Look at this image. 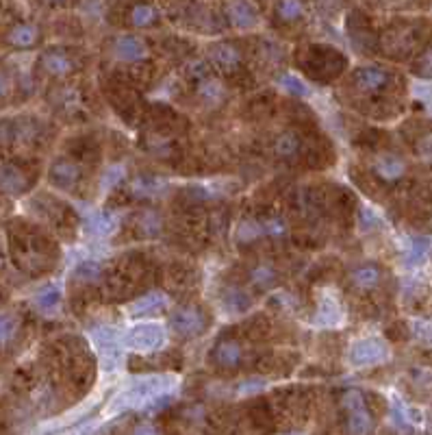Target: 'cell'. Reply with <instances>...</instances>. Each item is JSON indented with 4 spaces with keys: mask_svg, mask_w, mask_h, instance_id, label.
Segmentation results:
<instances>
[{
    "mask_svg": "<svg viewBox=\"0 0 432 435\" xmlns=\"http://www.w3.org/2000/svg\"><path fill=\"white\" fill-rule=\"evenodd\" d=\"M345 57L330 46H309L302 52V67L304 72L315 81H328L343 72Z\"/></svg>",
    "mask_w": 432,
    "mask_h": 435,
    "instance_id": "1",
    "label": "cell"
},
{
    "mask_svg": "<svg viewBox=\"0 0 432 435\" xmlns=\"http://www.w3.org/2000/svg\"><path fill=\"white\" fill-rule=\"evenodd\" d=\"M46 248H48V240L35 233V231H20L11 242L13 257H16L18 264L24 270H31V272L46 268L48 264Z\"/></svg>",
    "mask_w": 432,
    "mask_h": 435,
    "instance_id": "2",
    "label": "cell"
},
{
    "mask_svg": "<svg viewBox=\"0 0 432 435\" xmlns=\"http://www.w3.org/2000/svg\"><path fill=\"white\" fill-rule=\"evenodd\" d=\"M345 414V431L350 435H369L374 429V416L367 410L365 396L360 390H347L341 396Z\"/></svg>",
    "mask_w": 432,
    "mask_h": 435,
    "instance_id": "3",
    "label": "cell"
},
{
    "mask_svg": "<svg viewBox=\"0 0 432 435\" xmlns=\"http://www.w3.org/2000/svg\"><path fill=\"white\" fill-rule=\"evenodd\" d=\"M170 326H172V331L178 335V337H198L206 331V326H208V316H206V311L196 305V303H185V305H180L172 311V316H170Z\"/></svg>",
    "mask_w": 432,
    "mask_h": 435,
    "instance_id": "4",
    "label": "cell"
},
{
    "mask_svg": "<svg viewBox=\"0 0 432 435\" xmlns=\"http://www.w3.org/2000/svg\"><path fill=\"white\" fill-rule=\"evenodd\" d=\"M35 176L20 161H3L0 163V192L9 196H22L33 187Z\"/></svg>",
    "mask_w": 432,
    "mask_h": 435,
    "instance_id": "5",
    "label": "cell"
},
{
    "mask_svg": "<svg viewBox=\"0 0 432 435\" xmlns=\"http://www.w3.org/2000/svg\"><path fill=\"white\" fill-rule=\"evenodd\" d=\"M246 359V348L237 337H219L213 350L208 352V361H211L217 370H237L241 368Z\"/></svg>",
    "mask_w": 432,
    "mask_h": 435,
    "instance_id": "6",
    "label": "cell"
},
{
    "mask_svg": "<svg viewBox=\"0 0 432 435\" xmlns=\"http://www.w3.org/2000/svg\"><path fill=\"white\" fill-rule=\"evenodd\" d=\"M37 65L48 76L63 78L78 70V59L74 52H69V48H48L39 54Z\"/></svg>",
    "mask_w": 432,
    "mask_h": 435,
    "instance_id": "7",
    "label": "cell"
},
{
    "mask_svg": "<svg viewBox=\"0 0 432 435\" xmlns=\"http://www.w3.org/2000/svg\"><path fill=\"white\" fill-rule=\"evenodd\" d=\"M208 59L222 74H237L244 65V50L237 42H217L208 48Z\"/></svg>",
    "mask_w": 432,
    "mask_h": 435,
    "instance_id": "8",
    "label": "cell"
},
{
    "mask_svg": "<svg viewBox=\"0 0 432 435\" xmlns=\"http://www.w3.org/2000/svg\"><path fill=\"white\" fill-rule=\"evenodd\" d=\"M83 179V168L80 163L69 159V157H57L48 168V181L52 187L57 189H65V192H69V189H74Z\"/></svg>",
    "mask_w": 432,
    "mask_h": 435,
    "instance_id": "9",
    "label": "cell"
},
{
    "mask_svg": "<svg viewBox=\"0 0 432 435\" xmlns=\"http://www.w3.org/2000/svg\"><path fill=\"white\" fill-rule=\"evenodd\" d=\"M391 72L380 65H360L352 74V85L360 94H378L391 83Z\"/></svg>",
    "mask_w": 432,
    "mask_h": 435,
    "instance_id": "10",
    "label": "cell"
},
{
    "mask_svg": "<svg viewBox=\"0 0 432 435\" xmlns=\"http://www.w3.org/2000/svg\"><path fill=\"white\" fill-rule=\"evenodd\" d=\"M387 346L380 342V339L376 337H365V339H358V342L352 344L350 348V363L358 365V368H363V365H376V363H382L387 359Z\"/></svg>",
    "mask_w": 432,
    "mask_h": 435,
    "instance_id": "11",
    "label": "cell"
},
{
    "mask_svg": "<svg viewBox=\"0 0 432 435\" xmlns=\"http://www.w3.org/2000/svg\"><path fill=\"white\" fill-rule=\"evenodd\" d=\"M127 344L135 350H157L163 344V329L155 322L137 324L127 335Z\"/></svg>",
    "mask_w": 432,
    "mask_h": 435,
    "instance_id": "12",
    "label": "cell"
},
{
    "mask_svg": "<svg viewBox=\"0 0 432 435\" xmlns=\"http://www.w3.org/2000/svg\"><path fill=\"white\" fill-rule=\"evenodd\" d=\"M111 50H114V54L120 61L135 63V61L146 59L148 44H146V39L139 37V35H120V37L114 39Z\"/></svg>",
    "mask_w": 432,
    "mask_h": 435,
    "instance_id": "13",
    "label": "cell"
},
{
    "mask_svg": "<svg viewBox=\"0 0 432 435\" xmlns=\"http://www.w3.org/2000/svg\"><path fill=\"white\" fill-rule=\"evenodd\" d=\"M385 279V272L378 264H360L350 270L347 275V283L358 292H371L376 290Z\"/></svg>",
    "mask_w": 432,
    "mask_h": 435,
    "instance_id": "14",
    "label": "cell"
},
{
    "mask_svg": "<svg viewBox=\"0 0 432 435\" xmlns=\"http://www.w3.org/2000/svg\"><path fill=\"white\" fill-rule=\"evenodd\" d=\"M7 44L16 50H31L41 42V31L37 24L31 22H18L7 31Z\"/></svg>",
    "mask_w": 432,
    "mask_h": 435,
    "instance_id": "15",
    "label": "cell"
},
{
    "mask_svg": "<svg viewBox=\"0 0 432 435\" xmlns=\"http://www.w3.org/2000/svg\"><path fill=\"white\" fill-rule=\"evenodd\" d=\"M347 33H350L352 44L360 50H376L378 48V39H376L367 20L360 16V13H354V16L347 18Z\"/></svg>",
    "mask_w": 432,
    "mask_h": 435,
    "instance_id": "16",
    "label": "cell"
},
{
    "mask_svg": "<svg viewBox=\"0 0 432 435\" xmlns=\"http://www.w3.org/2000/svg\"><path fill=\"white\" fill-rule=\"evenodd\" d=\"M371 168H374V174L380 176L382 181L393 183V181L402 179L404 172H407V163H404V159H400L393 153H382L380 157H376Z\"/></svg>",
    "mask_w": 432,
    "mask_h": 435,
    "instance_id": "17",
    "label": "cell"
},
{
    "mask_svg": "<svg viewBox=\"0 0 432 435\" xmlns=\"http://www.w3.org/2000/svg\"><path fill=\"white\" fill-rule=\"evenodd\" d=\"M167 183L159 176H150V174H139L129 183V192L137 198H155L159 194L165 192Z\"/></svg>",
    "mask_w": 432,
    "mask_h": 435,
    "instance_id": "18",
    "label": "cell"
},
{
    "mask_svg": "<svg viewBox=\"0 0 432 435\" xmlns=\"http://www.w3.org/2000/svg\"><path fill=\"white\" fill-rule=\"evenodd\" d=\"M144 148L155 157H172L176 151V142L172 135H167L159 129L148 131L144 135Z\"/></svg>",
    "mask_w": 432,
    "mask_h": 435,
    "instance_id": "19",
    "label": "cell"
},
{
    "mask_svg": "<svg viewBox=\"0 0 432 435\" xmlns=\"http://www.w3.org/2000/svg\"><path fill=\"white\" fill-rule=\"evenodd\" d=\"M133 226L139 237H159L163 231V218L155 209H144L135 215Z\"/></svg>",
    "mask_w": 432,
    "mask_h": 435,
    "instance_id": "20",
    "label": "cell"
},
{
    "mask_svg": "<svg viewBox=\"0 0 432 435\" xmlns=\"http://www.w3.org/2000/svg\"><path fill=\"white\" fill-rule=\"evenodd\" d=\"M300 151H302V138H300L298 131L289 129V131H283V133L276 135V140H274V155L276 157L294 159V157L300 155Z\"/></svg>",
    "mask_w": 432,
    "mask_h": 435,
    "instance_id": "21",
    "label": "cell"
},
{
    "mask_svg": "<svg viewBox=\"0 0 432 435\" xmlns=\"http://www.w3.org/2000/svg\"><path fill=\"white\" fill-rule=\"evenodd\" d=\"M167 388H170V379H167V376L142 381V383H137V385L129 392V401H135V403L152 401L155 396H159L161 392H165Z\"/></svg>",
    "mask_w": 432,
    "mask_h": 435,
    "instance_id": "22",
    "label": "cell"
},
{
    "mask_svg": "<svg viewBox=\"0 0 432 435\" xmlns=\"http://www.w3.org/2000/svg\"><path fill=\"white\" fill-rule=\"evenodd\" d=\"M222 305H224L228 314H244V311L252 307V296L244 288L228 285V288H224V292H222Z\"/></svg>",
    "mask_w": 432,
    "mask_h": 435,
    "instance_id": "23",
    "label": "cell"
},
{
    "mask_svg": "<svg viewBox=\"0 0 432 435\" xmlns=\"http://www.w3.org/2000/svg\"><path fill=\"white\" fill-rule=\"evenodd\" d=\"M226 18L237 29H250V26L257 24V9L250 3H230L226 5Z\"/></svg>",
    "mask_w": 432,
    "mask_h": 435,
    "instance_id": "24",
    "label": "cell"
},
{
    "mask_svg": "<svg viewBox=\"0 0 432 435\" xmlns=\"http://www.w3.org/2000/svg\"><path fill=\"white\" fill-rule=\"evenodd\" d=\"M196 96L206 105H217L224 100L226 89L222 85V81H217L215 76H206L200 83H196Z\"/></svg>",
    "mask_w": 432,
    "mask_h": 435,
    "instance_id": "25",
    "label": "cell"
},
{
    "mask_svg": "<svg viewBox=\"0 0 432 435\" xmlns=\"http://www.w3.org/2000/svg\"><path fill=\"white\" fill-rule=\"evenodd\" d=\"M389 37V44L387 48L389 50H400V52H409L415 42H417V31L413 29V26H396V29H391L387 33Z\"/></svg>",
    "mask_w": 432,
    "mask_h": 435,
    "instance_id": "26",
    "label": "cell"
},
{
    "mask_svg": "<svg viewBox=\"0 0 432 435\" xmlns=\"http://www.w3.org/2000/svg\"><path fill=\"white\" fill-rule=\"evenodd\" d=\"M129 22L135 29H148V26H155L159 22V9L152 5H131L127 13Z\"/></svg>",
    "mask_w": 432,
    "mask_h": 435,
    "instance_id": "27",
    "label": "cell"
},
{
    "mask_svg": "<svg viewBox=\"0 0 432 435\" xmlns=\"http://www.w3.org/2000/svg\"><path fill=\"white\" fill-rule=\"evenodd\" d=\"M281 281V275H278V270L270 264H257L252 270H250V283L255 285L257 290H272L274 285H278Z\"/></svg>",
    "mask_w": 432,
    "mask_h": 435,
    "instance_id": "28",
    "label": "cell"
},
{
    "mask_svg": "<svg viewBox=\"0 0 432 435\" xmlns=\"http://www.w3.org/2000/svg\"><path fill=\"white\" fill-rule=\"evenodd\" d=\"M263 235H268L266 233V220H252V218H248V220H244L239 224V229H237V240L239 242H255Z\"/></svg>",
    "mask_w": 432,
    "mask_h": 435,
    "instance_id": "29",
    "label": "cell"
},
{
    "mask_svg": "<svg viewBox=\"0 0 432 435\" xmlns=\"http://www.w3.org/2000/svg\"><path fill=\"white\" fill-rule=\"evenodd\" d=\"M165 307V296L163 294H146L139 301L133 303L131 311L135 316H144V314H155V311Z\"/></svg>",
    "mask_w": 432,
    "mask_h": 435,
    "instance_id": "30",
    "label": "cell"
},
{
    "mask_svg": "<svg viewBox=\"0 0 432 435\" xmlns=\"http://www.w3.org/2000/svg\"><path fill=\"white\" fill-rule=\"evenodd\" d=\"M276 18L281 22H298L304 16V3H294V0H285V3H278L276 7Z\"/></svg>",
    "mask_w": 432,
    "mask_h": 435,
    "instance_id": "31",
    "label": "cell"
},
{
    "mask_svg": "<svg viewBox=\"0 0 432 435\" xmlns=\"http://www.w3.org/2000/svg\"><path fill=\"white\" fill-rule=\"evenodd\" d=\"M102 277V266L98 262H83L76 270H74V279L78 283H96Z\"/></svg>",
    "mask_w": 432,
    "mask_h": 435,
    "instance_id": "32",
    "label": "cell"
},
{
    "mask_svg": "<svg viewBox=\"0 0 432 435\" xmlns=\"http://www.w3.org/2000/svg\"><path fill=\"white\" fill-rule=\"evenodd\" d=\"M59 301H61V292H59V288H54V285H48V288L39 290V294L35 296V305L44 311H52L59 305Z\"/></svg>",
    "mask_w": 432,
    "mask_h": 435,
    "instance_id": "33",
    "label": "cell"
},
{
    "mask_svg": "<svg viewBox=\"0 0 432 435\" xmlns=\"http://www.w3.org/2000/svg\"><path fill=\"white\" fill-rule=\"evenodd\" d=\"M18 333V320L9 314H0V346H7L13 342V337Z\"/></svg>",
    "mask_w": 432,
    "mask_h": 435,
    "instance_id": "34",
    "label": "cell"
},
{
    "mask_svg": "<svg viewBox=\"0 0 432 435\" xmlns=\"http://www.w3.org/2000/svg\"><path fill=\"white\" fill-rule=\"evenodd\" d=\"M413 72L422 78H432V46L424 48L413 63Z\"/></svg>",
    "mask_w": 432,
    "mask_h": 435,
    "instance_id": "35",
    "label": "cell"
},
{
    "mask_svg": "<svg viewBox=\"0 0 432 435\" xmlns=\"http://www.w3.org/2000/svg\"><path fill=\"white\" fill-rule=\"evenodd\" d=\"M89 229L94 231V233H98V235H107V233H111V231L116 229V218L111 213H98V215L91 218Z\"/></svg>",
    "mask_w": 432,
    "mask_h": 435,
    "instance_id": "36",
    "label": "cell"
},
{
    "mask_svg": "<svg viewBox=\"0 0 432 435\" xmlns=\"http://www.w3.org/2000/svg\"><path fill=\"white\" fill-rule=\"evenodd\" d=\"M411 383L420 390H430L432 388V370L428 368H413L411 370Z\"/></svg>",
    "mask_w": 432,
    "mask_h": 435,
    "instance_id": "37",
    "label": "cell"
},
{
    "mask_svg": "<svg viewBox=\"0 0 432 435\" xmlns=\"http://www.w3.org/2000/svg\"><path fill=\"white\" fill-rule=\"evenodd\" d=\"M281 83L285 85V89H287V92L294 94V96H306V92H309L300 78L291 76V74H285V76L281 78Z\"/></svg>",
    "mask_w": 432,
    "mask_h": 435,
    "instance_id": "38",
    "label": "cell"
},
{
    "mask_svg": "<svg viewBox=\"0 0 432 435\" xmlns=\"http://www.w3.org/2000/svg\"><path fill=\"white\" fill-rule=\"evenodd\" d=\"M415 335L420 342L432 346V320H422L415 324Z\"/></svg>",
    "mask_w": 432,
    "mask_h": 435,
    "instance_id": "39",
    "label": "cell"
},
{
    "mask_svg": "<svg viewBox=\"0 0 432 435\" xmlns=\"http://www.w3.org/2000/svg\"><path fill=\"white\" fill-rule=\"evenodd\" d=\"M124 176V168L122 166H114V168H109L107 174H105V179H102V185L105 187H111V185H116L120 179Z\"/></svg>",
    "mask_w": 432,
    "mask_h": 435,
    "instance_id": "40",
    "label": "cell"
},
{
    "mask_svg": "<svg viewBox=\"0 0 432 435\" xmlns=\"http://www.w3.org/2000/svg\"><path fill=\"white\" fill-rule=\"evenodd\" d=\"M11 89V81H9V74L0 67V100H5L7 98V94Z\"/></svg>",
    "mask_w": 432,
    "mask_h": 435,
    "instance_id": "41",
    "label": "cell"
},
{
    "mask_svg": "<svg viewBox=\"0 0 432 435\" xmlns=\"http://www.w3.org/2000/svg\"><path fill=\"white\" fill-rule=\"evenodd\" d=\"M131 435H159V433H157V429L152 427L150 423H142V425H137V427L131 431Z\"/></svg>",
    "mask_w": 432,
    "mask_h": 435,
    "instance_id": "42",
    "label": "cell"
},
{
    "mask_svg": "<svg viewBox=\"0 0 432 435\" xmlns=\"http://www.w3.org/2000/svg\"><path fill=\"white\" fill-rule=\"evenodd\" d=\"M291 435H300V433H291Z\"/></svg>",
    "mask_w": 432,
    "mask_h": 435,
    "instance_id": "43",
    "label": "cell"
}]
</instances>
